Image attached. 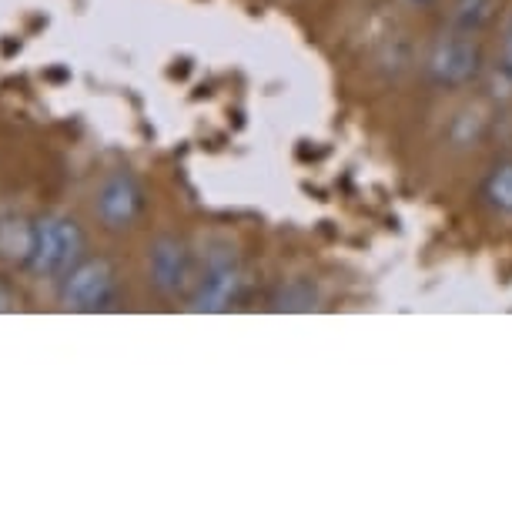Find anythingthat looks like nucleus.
Wrapping results in <instances>:
<instances>
[{
	"label": "nucleus",
	"instance_id": "1",
	"mask_svg": "<svg viewBox=\"0 0 512 512\" xmlns=\"http://www.w3.org/2000/svg\"><path fill=\"white\" fill-rule=\"evenodd\" d=\"M84 251V231L74 218L47 215L34 221V255L31 268L37 275H67L71 268L81 262Z\"/></svg>",
	"mask_w": 512,
	"mask_h": 512
},
{
	"label": "nucleus",
	"instance_id": "2",
	"mask_svg": "<svg viewBox=\"0 0 512 512\" xmlns=\"http://www.w3.org/2000/svg\"><path fill=\"white\" fill-rule=\"evenodd\" d=\"M114 295V272L104 258H88V262H77L71 272L64 275L61 285V302L71 312H98L108 308Z\"/></svg>",
	"mask_w": 512,
	"mask_h": 512
},
{
	"label": "nucleus",
	"instance_id": "3",
	"mask_svg": "<svg viewBox=\"0 0 512 512\" xmlns=\"http://www.w3.org/2000/svg\"><path fill=\"white\" fill-rule=\"evenodd\" d=\"M429 77L442 88H462V84L476 81L482 71V51L469 37H446L432 47L429 54Z\"/></svg>",
	"mask_w": 512,
	"mask_h": 512
},
{
	"label": "nucleus",
	"instance_id": "4",
	"mask_svg": "<svg viewBox=\"0 0 512 512\" xmlns=\"http://www.w3.org/2000/svg\"><path fill=\"white\" fill-rule=\"evenodd\" d=\"M144 211V191L134 181L128 171H118L101 185L98 191V218L104 228L111 231H124L131 228L138 215Z\"/></svg>",
	"mask_w": 512,
	"mask_h": 512
},
{
	"label": "nucleus",
	"instance_id": "5",
	"mask_svg": "<svg viewBox=\"0 0 512 512\" xmlns=\"http://www.w3.org/2000/svg\"><path fill=\"white\" fill-rule=\"evenodd\" d=\"M151 285L161 295H181L191 285V255L185 241L178 238H158L151 245Z\"/></svg>",
	"mask_w": 512,
	"mask_h": 512
},
{
	"label": "nucleus",
	"instance_id": "6",
	"mask_svg": "<svg viewBox=\"0 0 512 512\" xmlns=\"http://www.w3.org/2000/svg\"><path fill=\"white\" fill-rule=\"evenodd\" d=\"M238 288H241V275H238V265L235 258H215L208 265V275L201 288L191 298V308L195 312H225L231 308V302L238 298Z\"/></svg>",
	"mask_w": 512,
	"mask_h": 512
},
{
	"label": "nucleus",
	"instance_id": "7",
	"mask_svg": "<svg viewBox=\"0 0 512 512\" xmlns=\"http://www.w3.org/2000/svg\"><path fill=\"white\" fill-rule=\"evenodd\" d=\"M0 255L17 258V262H31L34 255V225L27 221H0Z\"/></svg>",
	"mask_w": 512,
	"mask_h": 512
},
{
	"label": "nucleus",
	"instance_id": "8",
	"mask_svg": "<svg viewBox=\"0 0 512 512\" xmlns=\"http://www.w3.org/2000/svg\"><path fill=\"white\" fill-rule=\"evenodd\" d=\"M492 4L496 0H459L456 7V24L466 27V31H476L492 17Z\"/></svg>",
	"mask_w": 512,
	"mask_h": 512
},
{
	"label": "nucleus",
	"instance_id": "9",
	"mask_svg": "<svg viewBox=\"0 0 512 512\" xmlns=\"http://www.w3.org/2000/svg\"><path fill=\"white\" fill-rule=\"evenodd\" d=\"M489 198L502 211H512V164H502V168H496V175L489 178Z\"/></svg>",
	"mask_w": 512,
	"mask_h": 512
},
{
	"label": "nucleus",
	"instance_id": "10",
	"mask_svg": "<svg viewBox=\"0 0 512 512\" xmlns=\"http://www.w3.org/2000/svg\"><path fill=\"white\" fill-rule=\"evenodd\" d=\"M506 64L512 67V31H509V41H506Z\"/></svg>",
	"mask_w": 512,
	"mask_h": 512
},
{
	"label": "nucleus",
	"instance_id": "11",
	"mask_svg": "<svg viewBox=\"0 0 512 512\" xmlns=\"http://www.w3.org/2000/svg\"><path fill=\"white\" fill-rule=\"evenodd\" d=\"M415 4H425V0H415Z\"/></svg>",
	"mask_w": 512,
	"mask_h": 512
}]
</instances>
